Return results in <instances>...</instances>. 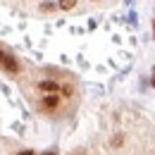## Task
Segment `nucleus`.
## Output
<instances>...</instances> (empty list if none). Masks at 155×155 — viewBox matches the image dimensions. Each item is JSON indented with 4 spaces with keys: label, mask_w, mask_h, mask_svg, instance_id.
<instances>
[{
    "label": "nucleus",
    "mask_w": 155,
    "mask_h": 155,
    "mask_svg": "<svg viewBox=\"0 0 155 155\" xmlns=\"http://www.w3.org/2000/svg\"><path fill=\"white\" fill-rule=\"evenodd\" d=\"M55 7H60V5H55V2H41V12H53Z\"/></svg>",
    "instance_id": "nucleus-6"
},
{
    "label": "nucleus",
    "mask_w": 155,
    "mask_h": 155,
    "mask_svg": "<svg viewBox=\"0 0 155 155\" xmlns=\"http://www.w3.org/2000/svg\"><path fill=\"white\" fill-rule=\"evenodd\" d=\"M2 62H5V53H0V64H2Z\"/></svg>",
    "instance_id": "nucleus-9"
},
{
    "label": "nucleus",
    "mask_w": 155,
    "mask_h": 155,
    "mask_svg": "<svg viewBox=\"0 0 155 155\" xmlns=\"http://www.w3.org/2000/svg\"><path fill=\"white\" fill-rule=\"evenodd\" d=\"M93 2H98V0H93Z\"/></svg>",
    "instance_id": "nucleus-12"
},
{
    "label": "nucleus",
    "mask_w": 155,
    "mask_h": 155,
    "mask_svg": "<svg viewBox=\"0 0 155 155\" xmlns=\"http://www.w3.org/2000/svg\"><path fill=\"white\" fill-rule=\"evenodd\" d=\"M50 155H58V153H55V150H53V153H50Z\"/></svg>",
    "instance_id": "nucleus-10"
},
{
    "label": "nucleus",
    "mask_w": 155,
    "mask_h": 155,
    "mask_svg": "<svg viewBox=\"0 0 155 155\" xmlns=\"http://www.w3.org/2000/svg\"><path fill=\"white\" fill-rule=\"evenodd\" d=\"M122 143H124V134H115V136H112V141H110L112 148H119Z\"/></svg>",
    "instance_id": "nucleus-5"
},
{
    "label": "nucleus",
    "mask_w": 155,
    "mask_h": 155,
    "mask_svg": "<svg viewBox=\"0 0 155 155\" xmlns=\"http://www.w3.org/2000/svg\"><path fill=\"white\" fill-rule=\"evenodd\" d=\"M72 93H74V86H67V84H64V86H62V96H72Z\"/></svg>",
    "instance_id": "nucleus-7"
},
{
    "label": "nucleus",
    "mask_w": 155,
    "mask_h": 155,
    "mask_svg": "<svg viewBox=\"0 0 155 155\" xmlns=\"http://www.w3.org/2000/svg\"><path fill=\"white\" fill-rule=\"evenodd\" d=\"M58 107H60V96H55V93H43L41 96V105H38L41 112H50V110H58Z\"/></svg>",
    "instance_id": "nucleus-1"
},
{
    "label": "nucleus",
    "mask_w": 155,
    "mask_h": 155,
    "mask_svg": "<svg viewBox=\"0 0 155 155\" xmlns=\"http://www.w3.org/2000/svg\"><path fill=\"white\" fill-rule=\"evenodd\" d=\"M153 86H155V77H153Z\"/></svg>",
    "instance_id": "nucleus-11"
},
{
    "label": "nucleus",
    "mask_w": 155,
    "mask_h": 155,
    "mask_svg": "<svg viewBox=\"0 0 155 155\" xmlns=\"http://www.w3.org/2000/svg\"><path fill=\"white\" fill-rule=\"evenodd\" d=\"M17 155H36V153H34V150H19Z\"/></svg>",
    "instance_id": "nucleus-8"
},
{
    "label": "nucleus",
    "mask_w": 155,
    "mask_h": 155,
    "mask_svg": "<svg viewBox=\"0 0 155 155\" xmlns=\"http://www.w3.org/2000/svg\"><path fill=\"white\" fill-rule=\"evenodd\" d=\"M2 67H5L7 72H12V74H17V72H19V64H17V60L12 58V55H5V62H2Z\"/></svg>",
    "instance_id": "nucleus-3"
},
{
    "label": "nucleus",
    "mask_w": 155,
    "mask_h": 155,
    "mask_svg": "<svg viewBox=\"0 0 155 155\" xmlns=\"http://www.w3.org/2000/svg\"><path fill=\"white\" fill-rule=\"evenodd\" d=\"M58 5H60V10L67 12V10H74V7H77V0H60Z\"/></svg>",
    "instance_id": "nucleus-4"
},
{
    "label": "nucleus",
    "mask_w": 155,
    "mask_h": 155,
    "mask_svg": "<svg viewBox=\"0 0 155 155\" xmlns=\"http://www.w3.org/2000/svg\"><path fill=\"white\" fill-rule=\"evenodd\" d=\"M38 91H43V93H55V91H62V86H60L58 81H53V79H43V81H38Z\"/></svg>",
    "instance_id": "nucleus-2"
}]
</instances>
